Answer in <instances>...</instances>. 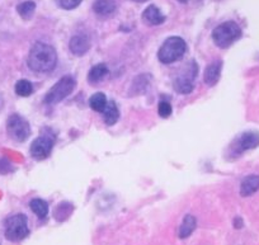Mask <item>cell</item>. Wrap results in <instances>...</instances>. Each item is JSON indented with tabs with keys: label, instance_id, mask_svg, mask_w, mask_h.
<instances>
[{
	"label": "cell",
	"instance_id": "obj_1",
	"mask_svg": "<svg viewBox=\"0 0 259 245\" xmlns=\"http://www.w3.org/2000/svg\"><path fill=\"white\" fill-rule=\"evenodd\" d=\"M28 66L34 72H50L56 67V50L44 42L33 45L28 54Z\"/></svg>",
	"mask_w": 259,
	"mask_h": 245
},
{
	"label": "cell",
	"instance_id": "obj_2",
	"mask_svg": "<svg viewBox=\"0 0 259 245\" xmlns=\"http://www.w3.org/2000/svg\"><path fill=\"white\" fill-rule=\"evenodd\" d=\"M187 51V44L178 36L169 37L164 41L163 46L158 51V59L161 64H173L184 56Z\"/></svg>",
	"mask_w": 259,
	"mask_h": 245
},
{
	"label": "cell",
	"instance_id": "obj_3",
	"mask_svg": "<svg viewBox=\"0 0 259 245\" xmlns=\"http://www.w3.org/2000/svg\"><path fill=\"white\" fill-rule=\"evenodd\" d=\"M243 34L240 26L234 21L224 22L212 31V39L220 49H228Z\"/></svg>",
	"mask_w": 259,
	"mask_h": 245
},
{
	"label": "cell",
	"instance_id": "obj_4",
	"mask_svg": "<svg viewBox=\"0 0 259 245\" xmlns=\"http://www.w3.org/2000/svg\"><path fill=\"white\" fill-rule=\"evenodd\" d=\"M259 146V132L258 131H245L234 139L229 146L226 155L230 160L238 159L245 151L253 150Z\"/></svg>",
	"mask_w": 259,
	"mask_h": 245
},
{
	"label": "cell",
	"instance_id": "obj_5",
	"mask_svg": "<svg viewBox=\"0 0 259 245\" xmlns=\"http://www.w3.org/2000/svg\"><path fill=\"white\" fill-rule=\"evenodd\" d=\"M4 235L9 241H22L29 235L28 220L23 214L9 216L4 224Z\"/></svg>",
	"mask_w": 259,
	"mask_h": 245
},
{
	"label": "cell",
	"instance_id": "obj_6",
	"mask_svg": "<svg viewBox=\"0 0 259 245\" xmlns=\"http://www.w3.org/2000/svg\"><path fill=\"white\" fill-rule=\"evenodd\" d=\"M75 80H74L73 76L70 75H66V76H62L61 79L50 89L49 92L45 96V103L50 104H56L59 102L64 101L66 97L70 96L73 93L74 88H75Z\"/></svg>",
	"mask_w": 259,
	"mask_h": 245
},
{
	"label": "cell",
	"instance_id": "obj_7",
	"mask_svg": "<svg viewBox=\"0 0 259 245\" xmlns=\"http://www.w3.org/2000/svg\"><path fill=\"white\" fill-rule=\"evenodd\" d=\"M198 67L197 64L194 61L188 62L187 67L184 69L183 72L178 75V76L174 79V89H176L177 93L179 94H189L192 93L194 88V79L197 76Z\"/></svg>",
	"mask_w": 259,
	"mask_h": 245
},
{
	"label": "cell",
	"instance_id": "obj_8",
	"mask_svg": "<svg viewBox=\"0 0 259 245\" xmlns=\"http://www.w3.org/2000/svg\"><path fill=\"white\" fill-rule=\"evenodd\" d=\"M7 132L9 137L17 142H23L31 135V127L28 121L19 114L14 113L7 121Z\"/></svg>",
	"mask_w": 259,
	"mask_h": 245
},
{
	"label": "cell",
	"instance_id": "obj_9",
	"mask_svg": "<svg viewBox=\"0 0 259 245\" xmlns=\"http://www.w3.org/2000/svg\"><path fill=\"white\" fill-rule=\"evenodd\" d=\"M55 145L54 135L44 134L31 145V155L34 160H45L50 156Z\"/></svg>",
	"mask_w": 259,
	"mask_h": 245
},
{
	"label": "cell",
	"instance_id": "obj_10",
	"mask_svg": "<svg viewBox=\"0 0 259 245\" xmlns=\"http://www.w3.org/2000/svg\"><path fill=\"white\" fill-rule=\"evenodd\" d=\"M69 47L75 56H83L91 49V41L85 34H76V36L71 37Z\"/></svg>",
	"mask_w": 259,
	"mask_h": 245
},
{
	"label": "cell",
	"instance_id": "obj_11",
	"mask_svg": "<svg viewBox=\"0 0 259 245\" xmlns=\"http://www.w3.org/2000/svg\"><path fill=\"white\" fill-rule=\"evenodd\" d=\"M118 8L117 0H94L93 11L99 17H109Z\"/></svg>",
	"mask_w": 259,
	"mask_h": 245
},
{
	"label": "cell",
	"instance_id": "obj_12",
	"mask_svg": "<svg viewBox=\"0 0 259 245\" xmlns=\"http://www.w3.org/2000/svg\"><path fill=\"white\" fill-rule=\"evenodd\" d=\"M221 70H223V62L220 60H216V61L207 65L205 74H203V79H205V83L208 87H213L218 84L221 76Z\"/></svg>",
	"mask_w": 259,
	"mask_h": 245
},
{
	"label": "cell",
	"instance_id": "obj_13",
	"mask_svg": "<svg viewBox=\"0 0 259 245\" xmlns=\"http://www.w3.org/2000/svg\"><path fill=\"white\" fill-rule=\"evenodd\" d=\"M259 191V176L250 174L246 176L240 183V196L249 197Z\"/></svg>",
	"mask_w": 259,
	"mask_h": 245
},
{
	"label": "cell",
	"instance_id": "obj_14",
	"mask_svg": "<svg viewBox=\"0 0 259 245\" xmlns=\"http://www.w3.org/2000/svg\"><path fill=\"white\" fill-rule=\"evenodd\" d=\"M143 19L149 26H159L165 22V16L159 11L156 6H150L144 11Z\"/></svg>",
	"mask_w": 259,
	"mask_h": 245
},
{
	"label": "cell",
	"instance_id": "obj_15",
	"mask_svg": "<svg viewBox=\"0 0 259 245\" xmlns=\"http://www.w3.org/2000/svg\"><path fill=\"white\" fill-rule=\"evenodd\" d=\"M196 227H197V220H196V217L193 215H186L183 221H182L181 226H179L178 236L181 239H187V237L193 234Z\"/></svg>",
	"mask_w": 259,
	"mask_h": 245
},
{
	"label": "cell",
	"instance_id": "obj_16",
	"mask_svg": "<svg viewBox=\"0 0 259 245\" xmlns=\"http://www.w3.org/2000/svg\"><path fill=\"white\" fill-rule=\"evenodd\" d=\"M108 71H109L108 66H107L106 64L96 65V66L92 67L91 71H89L88 80H89V81H91V83H93V84L99 83V81H102V80H103L104 77L107 76Z\"/></svg>",
	"mask_w": 259,
	"mask_h": 245
},
{
	"label": "cell",
	"instance_id": "obj_17",
	"mask_svg": "<svg viewBox=\"0 0 259 245\" xmlns=\"http://www.w3.org/2000/svg\"><path fill=\"white\" fill-rule=\"evenodd\" d=\"M103 117L104 122H106V125H108V126H113V125L118 121L119 111L113 101H109L108 103H107L106 109L103 111Z\"/></svg>",
	"mask_w": 259,
	"mask_h": 245
},
{
	"label": "cell",
	"instance_id": "obj_18",
	"mask_svg": "<svg viewBox=\"0 0 259 245\" xmlns=\"http://www.w3.org/2000/svg\"><path fill=\"white\" fill-rule=\"evenodd\" d=\"M74 211V206L69 202H61L60 205H57L56 209L54 211L55 220L59 222H64L65 220H68L70 217L71 212Z\"/></svg>",
	"mask_w": 259,
	"mask_h": 245
},
{
	"label": "cell",
	"instance_id": "obj_19",
	"mask_svg": "<svg viewBox=\"0 0 259 245\" xmlns=\"http://www.w3.org/2000/svg\"><path fill=\"white\" fill-rule=\"evenodd\" d=\"M29 207L33 211V214L36 215L38 219L44 220L46 219L47 215H49V205L46 201L41 198H34L29 202Z\"/></svg>",
	"mask_w": 259,
	"mask_h": 245
},
{
	"label": "cell",
	"instance_id": "obj_20",
	"mask_svg": "<svg viewBox=\"0 0 259 245\" xmlns=\"http://www.w3.org/2000/svg\"><path fill=\"white\" fill-rule=\"evenodd\" d=\"M107 103H108L107 97L102 92L93 94L91 97V99H89V106H91V108L96 112H101V113H103V111L106 109Z\"/></svg>",
	"mask_w": 259,
	"mask_h": 245
},
{
	"label": "cell",
	"instance_id": "obj_21",
	"mask_svg": "<svg viewBox=\"0 0 259 245\" xmlns=\"http://www.w3.org/2000/svg\"><path fill=\"white\" fill-rule=\"evenodd\" d=\"M34 11H36V3L32 2V0H28V2H23V3L19 4L17 7V12H18L19 16L22 17L23 19L28 21L33 17Z\"/></svg>",
	"mask_w": 259,
	"mask_h": 245
},
{
	"label": "cell",
	"instance_id": "obj_22",
	"mask_svg": "<svg viewBox=\"0 0 259 245\" xmlns=\"http://www.w3.org/2000/svg\"><path fill=\"white\" fill-rule=\"evenodd\" d=\"M14 91H16L17 96L19 97H29L33 93V86L29 80L22 79L18 80L14 87Z\"/></svg>",
	"mask_w": 259,
	"mask_h": 245
},
{
	"label": "cell",
	"instance_id": "obj_23",
	"mask_svg": "<svg viewBox=\"0 0 259 245\" xmlns=\"http://www.w3.org/2000/svg\"><path fill=\"white\" fill-rule=\"evenodd\" d=\"M171 104L166 101H160L159 102V106H158V113L159 116L163 117V118H168L169 116L171 114Z\"/></svg>",
	"mask_w": 259,
	"mask_h": 245
},
{
	"label": "cell",
	"instance_id": "obj_24",
	"mask_svg": "<svg viewBox=\"0 0 259 245\" xmlns=\"http://www.w3.org/2000/svg\"><path fill=\"white\" fill-rule=\"evenodd\" d=\"M81 2L83 0H60V6L66 11H71V9H75L76 7L80 6Z\"/></svg>",
	"mask_w": 259,
	"mask_h": 245
},
{
	"label": "cell",
	"instance_id": "obj_25",
	"mask_svg": "<svg viewBox=\"0 0 259 245\" xmlns=\"http://www.w3.org/2000/svg\"><path fill=\"white\" fill-rule=\"evenodd\" d=\"M9 172H12L11 162H9L7 159L0 160V173L7 174V173H9Z\"/></svg>",
	"mask_w": 259,
	"mask_h": 245
},
{
	"label": "cell",
	"instance_id": "obj_26",
	"mask_svg": "<svg viewBox=\"0 0 259 245\" xmlns=\"http://www.w3.org/2000/svg\"><path fill=\"white\" fill-rule=\"evenodd\" d=\"M234 226H235V229H241V227L244 226L243 219H241V217H236V219L234 220Z\"/></svg>",
	"mask_w": 259,
	"mask_h": 245
},
{
	"label": "cell",
	"instance_id": "obj_27",
	"mask_svg": "<svg viewBox=\"0 0 259 245\" xmlns=\"http://www.w3.org/2000/svg\"><path fill=\"white\" fill-rule=\"evenodd\" d=\"M134 2H136V3H145L148 0H134Z\"/></svg>",
	"mask_w": 259,
	"mask_h": 245
},
{
	"label": "cell",
	"instance_id": "obj_28",
	"mask_svg": "<svg viewBox=\"0 0 259 245\" xmlns=\"http://www.w3.org/2000/svg\"><path fill=\"white\" fill-rule=\"evenodd\" d=\"M178 2H182V3H184V2H187V0H178Z\"/></svg>",
	"mask_w": 259,
	"mask_h": 245
}]
</instances>
